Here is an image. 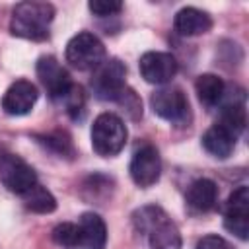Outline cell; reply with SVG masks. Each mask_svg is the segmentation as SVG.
<instances>
[{
	"instance_id": "cell-2",
	"label": "cell",
	"mask_w": 249,
	"mask_h": 249,
	"mask_svg": "<svg viewBox=\"0 0 249 249\" xmlns=\"http://www.w3.org/2000/svg\"><path fill=\"white\" fill-rule=\"evenodd\" d=\"M54 19V6L49 2L27 0L19 2L10 19V31L16 37L29 41H45L49 37V27Z\"/></svg>"
},
{
	"instance_id": "cell-13",
	"label": "cell",
	"mask_w": 249,
	"mask_h": 249,
	"mask_svg": "<svg viewBox=\"0 0 249 249\" xmlns=\"http://www.w3.org/2000/svg\"><path fill=\"white\" fill-rule=\"evenodd\" d=\"M173 27L183 37H195V35H202V33L210 31L212 18L204 10H198L195 6H187L175 14Z\"/></svg>"
},
{
	"instance_id": "cell-23",
	"label": "cell",
	"mask_w": 249,
	"mask_h": 249,
	"mask_svg": "<svg viewBox=\"0 0 249 249\" xmlns=\"http://www.w3.org/2000/svg\"><path fill=\"white\" fill-rule=\"evenodd\" d=\"M39 142H43L45 146H49L51 150H54L56 154H72V144L70 140L62 134V132H54V134H47V136H39Z\"/></svg>"
},
{
	"instance_id": "cell-5",
	"label": "cell",
	"mask_w": 249,
	"mask_h": 249,
	"mask_svg": "<svg viewBox=\"0 0 249 249\" xmlns=\"http://www.w3.org/2000/svg\"><path fill=\"white\" fill-rule=\"evenodd\" d=\"M0 181L10 193L19 196L39 183L35 169L21 156L12 152H0Z\"/></svg>"
},
{
	"instance_id": "cell-19",
	"label": "cell",
	"mask_w": 249,
	"mask_h": 249,
	"mask_svg": "<svg viewBox=\"0 0 249 249\" xmlns=\"http://www.w3.org/2000/svg\"><path fill=\"white\" fill-rule=\"evenodd\" d=\"M25 206L37 214H51L56 208V198L51 195V191H47L43 185H35L31 187L25 195H23Z\"/></svg>"
},
{
	"instance_id": "cell-6",
	"label": "cell",
	"mask_w": 249,
	"mask_h": 249,
	"mask_svg": "<svg viewBox=\"0 0 249 249\" xmlns=\"http://www.w3.org/2000/svg\"><path fill=\"white\" fill-rule=\"evenodd\" d=\"M150 105L160 119H163L171 124H185L191 117L189 99H187L185 91L175 86L156 89L150 95Z\"/></svg>"
},
{
	"instance_id": "cell-7",
	"label": "cell",
	"mask_w": 249,
	"mask_h": 249,
	"mask_svg": "<svg viewBox=\"0 0 249 249\" xmlns=\"http://www.w3.org/2000/svg\"><path fill=\"white\" fill-rule=\"evenodd\" d=\"M126 68L121 60L109 58L93 70L91 89L93 95L101 101H117L119 95L128 88L126 86Z\"/></svg>"
},
{
	"instance_id": "cell-21",
	"label": "cell",
	"mask_w": 249,
	"mask_h": 249,
	"mask_svg": "<svg viewBox=\"0 0 249 249\" xmlns=\"http://www.w3.org/2000/svg\"><path fill=\"white\" fill-rule=\"evenodd\" d=\"M60 103L64 105V109L68 111V115L72 119H78V113L84 111V105H86V95H84V89L80 86H72V89L60 99Z\"/></svg>"
},
{
	"instance_id": "cell-17",
	"label": "cell",
	"mask_w": 249,
	"mask_h": 249,
	"mask_svg": "<svg viewBox=\"0 0 249 249\" xmlns=\"http://www.w3.org/2000/svg\"><path fill=\"white\" fill-rule=\"evenodd\" d=\"M195 91H196V97L202 105L206 107H214L218 105L222 99H224V93H226V84L220 76L216 74H200L195 82Z\"/></svg>"
},
{
	"instance_id": "cell-1",
	"label": "cell",
	"mask_w": 249,
	"mask_h": 249,
	"mask_svg": "<svg viewBox=\"0 0 249 249\" xmlns=\"http://www.w3.org/2000/svg\"><path fill=\"white\" fill-rule=\"evenodd\" d=\"M132 224L148 235L150 249H181V231L161 206L148 204L134 210Z\"/></svg>"
},
{
	"instance_id": "cell-25",
	"label": "cell",
	"mask_w": 249,
	"mask_h": 249,
	"mask_svg": "<svg viewBox=\"0 0 249 249\" xmlns=\"http://www.w3.org/2000/svg\"><path fill=\"white\" fill-rule=\"evenodd\" d=\"M195 249H235L228 239H224L222 235H216V233H210V235H204L196 241V247Z\"/></svg>"
},
{
	"instance_id": "cell-15",
	"label": "cell",
	"mask_w": 249,
	"mask_h": 249,
	"mask_svg": "<svg viewBox=\"0 0 249 249\" xmlns=\"http://www.w3.org/2000/svg\"><path fill=\"white\" fill-rule=\"evenodd\" d=\"M187 206L195 212H208L218 204V187L212 179H196L187 189Z\"/></svg>"
},
{
	"instance_id": "cell-9",
	"label": "cell",
	"mask_w": 249,
	"mask_h": 249,
	"mask_svg": "<svg viewBox=\"0 0 249 249\" xmlns=\"http://www.w3.org/2000/svg\"><path fill=\"white\" fill-rule=\"evenodd\" d=\"M37 76L43 84V88L47 89V93L54 99V101H60L74 86L68 70L54 58V56H41L37 60Z\"/></svg>"
},
{
	"instance_id": "cell-20",
	"label": "cell",
	"mask_w": 249,
	"mask_h": 249,
	"mask_svg": "<svg viewBox=\"0 0 249 249\" xmlns=\"http://www.w3.org/2000/svg\"><path fill=\"white\" fill-rule=\"evenodd\" d=\"M53 241L64 249H80V228L72 222H62L53 230Z\"/></svg>"
},
{
	"instance_id": "cell-24",
	"label": "cell",
	"mask_w": 249,
	"mask_h": 249,
	"mask_svg": "<svg viewBox=\"0 0 249 249\" xmlns=\"http://www.w3.org/2000/svg\"><path fill=\"white\" fill-rule=\"evenodd\" d=\"M89 12L99 16V18H107V16H115L123 10V2H115V0H91L88 4Z\"/></svg>"
},
{
	"instance_id": "cell-16",
	"label": "cell",
	"mask_w": 249,
	"mask_h": 249,
	"mask_svg": "<svg viewBox=\"0 0 249 249\" xmlns=\"http://www.w3.org/2000/svg\"><path fill=\"white\" fill-rule=\"evenodd\" d=\"M235 140H237V136H233L228 128H224V126L218 124V123L212 124V126L202 134V146H204V150H206L210 156L218 158V160H226V158L233 152Z\"/></svg>"
},
{
	"instance_id": "cell-3",
	"label": "cell",
	"mask_w": 249,
	"mask_h": 249,
	"mask_svg": "<svg viewBox=\"0 0 249 249\" xmlns=\"http://www.w3.org/2000/svg\"><path fill=\"white\" fill-rule=\"evenodd\" d=\"M128 138L124 121L115 113H101L91 124V148L101 158L117 156Z\"/></svg>"
},
{
	"instance_id": "cell-14",
	"label": "cell",
	"mask_w": 249,
	"mask_h": 249,
	"mask_svg": "<svg viewBox=\"0 0 249 249\" xmlns=\"http://www.w3.org/2000/svg\"><path fill=\"white\" fill-rule=\"evenodd\" d=\"M80 228V249H105L107 226L95 212H84L78 220Z\"/></svg>"
},
{
	"instance_id": "cell-4",
	"label": "cell",
	"mask_w": 249,
	"mask_h": 249,
	"mask_svg": "<svg viewBox=\"0 0 249 249\" xmlns=\"http://www.w3.org/2000/svg\"><path fill=\"white\" fill-rule=\"evenodd\" d=\"M66 60L78 70H95L107 60V51L97 35L80 31L66 45Z\"/></svg>"
},
{
	"instance_id": "cell-22",
	"label": "cell",
	"mask_w": 249,
	"mask_h": 249,
	"mask_svg": "<svg viewBox=\"0 0 249 249\" xmlns=\"http://www.w3.org/2000/svg\"><path fill=\"white\" fill-rule=\"evenodd\" d=\"M115 103H119L121 107H124V111L130 115V119H140L142 117V101L138 99V95L130 88H126L119 95V99Z\"/></svg>"
},
{
	"instance_id": "cell-8",
	"label": "cell",
	"mask_w": 249,
	"mask_h": 249,
	"mask_svg": "<svg viewBox=\"0 0 249 249\" xmlns=\"http://www.w3.org/2000/svg\"><path fill=\"white\" fill-rule=\"evenodd\" d=\"M224 228L239 237L241 241H247L249 237V189L247 185H239L226 202L224 208Z\"/></svg>"
},
{
	"instance_id": "cell-12",
	"label": "cell",
	"mask_w": 249,
	"mask_h": 249,
	"mask_svg": "<svg viewBox=\"0 0 249 249\" xmlns=\"http://www.w3.org/2000/svg\"><path fill=\"white\" fill-rule=\"evenodd\" d=\"M39 91L35 84H31L29 80H16L2 95V109L12 117H21L35 107Z\"/></svg>"
},
{
	"instance_id": "cell-18",
	"label": "cell",
	"mask_w": 249,
	"mask_h": 249,
	"mask_svg": "<svg viewBox=\"0 0 249 249\" xmlns=\"http://www.w3.org/2000/svg\"><path fill=\"white\" fill-rule=\"evenodd\" d=\"M218 124H222L224 128H228L233 136H239L245 130L247 111H245V99H243V95L239 99H233V101L224 103L222 113H220V119H218Z\"/></svg>"
},
{
	"instance_id": "cell-11",
	"label": "cell",
	"mask_w": 249,
	"mask_h": 249,
	"mask_svg": "<svg viewBox=\"0 0 249 249\" xmlns=\"http://www.w3.org/2000/svg\"><path fill=\"white\" fill-rule=\"evenodd\" d=\"M140 74L148 84H156V86H163L167 82H171V78H175L179 64L177 58L171 53H163V51H148L140 56L138 62Z\"/></svg>"
},
{
	"instance_id": "cell-10",
	"label": "cell",
	"mask_w": 249,
	"mask_h": 249,
	"mask_svg": "<svg viewBox=\"0 0 249 249\" xmlns=\"http://www.w3.org/2000/svg\"><path fill=\"white\" fill-rule=\"evenodd\" d=\"M128 171H130V177L132 181L146 189V187H152L160 181V175H161V158H160V152L152 146V144H144L142 148H138L130 160V165H128Z\"/></svg>"
}]
</instances>
